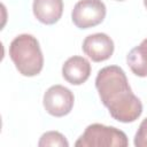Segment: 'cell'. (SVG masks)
<instances>
[{
    "mask_svg": "<svg viewBox=\"0 0 147 147\" xmlns=\"http://www.w3.org/2000/svg\"><path fill=\"white\" fill-rule=\"evenodd\" d=\"M95 87L100 100L110 116L122 123H132L142 113V103L129 85L124 70L118 65H108L99 70Z\"/></svg>",
    "mask_w": 147,
    "mask_h": 147,
    "instance_id": "6da1fadb",
    "label": "cell"
},
{
    "mask_svg": "<svg viewBox=\"0 0 147 147\" xmlns=\"http://www.w3.org/2000/svg\"><path fill=\"white\" fill-rule=\"evenodd\" d=\"M9 56L18 72L25 77L38 75L44 67V56L39 41L32 34L23 33L9 45Z\"/></svg>",
    "mask_w": 147,
    "mask_h": 147,
    "instance_id": "7a4b0ae2",
    "label": "cell"
},
{
    "mask_svg": "<svg viewBox=\"0 0 147 147\" xmlns=\"http://www.w3.org/2000/svg\"><path fill=\"white\" fill-rule=\"evenodd\" d=\"M126 134L115 126L94 123L88 125L75 142L76 147H126Z\"/></svg>",
    "mask_w": 147,
    "mask_h": 147,
    "instance_id": "3957f363",
    "label": "cell"
},
{
    "mask_svg": "<svg viewBox=\"0 0 147 147\" xmlns=\"http://www.w3.org/2000/svg\"><path fill=\"white\" fill-rule=\"evenodd\" d=\"M106 13V5L101 0H79L71 11V20L77 28L90 29L100 24Z\"/></svg>",
    "mask_w": 147,
    "mask_h": 147,
    "instance_id": "277c9868",
    "label": "cell"
},
{
    "mask_svg": "<svg viewBox=\"0 0 147 147\" xmlns=\"http://www.w3.org/2000/svg\"><path fill=\"white\" fill-rule=\"evenodd\" d=\"M75 102V96L72 92L62 85L51 86L44 94L42 103L45 110L55 117H62L68 115Z\"/></svg>",
    "mask_w": 147,
    "mask_h": 147,
    "instance_id": "5b68a950",
    "label": "cell"
},
{
    "mask_svg": "<svg viewBox=\"0 0 147 147\" xmlns=\"http://www.w3.org/2000/svg\"><path fill=\"white\" fill-rule=\"evenodd\" d=\"M82 48L92 61L102 62L108 60L113 55L114 41L106 33H93L84 39Z\"/></svg>",
    "mask_w": 147,
    "mask_h": 147,
    "instance_id": "8992f818",
    "label": "cell"
},
{
    "mask_svg": "<svg viewBox=\"0 0 147 147\" xmlns=\"http://www.w3.org/2000/svg\"><path fill=\"white\" fill-rule=\"evenodd\" d=\"M91 75V64L83 56L69 57L62 67L63 78L72 85H82L85 83Z\"/></svg>",
    "mask_w": 147,
    "mask_h": 147,
    "instance_id": "52a82bcc",
    "label": "cell"
},
{
    "mask_svg": "<svg viewBox=\"0 0 147 147\" xmlns=\"http://www.w3.org/2000/svg\"><path fill=\"white\" fill-rule=\"evenodd\" d=\"M33 15L36 18L47 25L56 23L63 13L62 0H33Z\"/></svg>",
    "mask_w": 147,
    "mask_h": 147,
    "instance_id": "ba28073f",
    "label": "cell"
},
{
    "mask_svg": "<svg viewBox=\"0 0 147 147\" xmlns=\"http://www.w3.org/2000/svg\"><path fill=\"white\" fill-rule=\"evenodd\" d=\"M126 62L136 76L147 77V38L129 52Z\"/></svg>",
    "mask_w": 147,
    "mask_h": 147,
    "instance_id": "9c48e42d",
    "label": "cell"
},
{
    "mask_svg": "<svg viewBox=\"0 0 147 147\" xmlns=\"http://www.w3.org/2000/svg\"><path fill=\"white\" fill-rule=\"evenodd\" d=\"M39 147H47V146H53V147H68L69 142L65 139V137L57 132V131H48L45 132L38 142Z\"/></svg>",
    "mask_w": 147,
    "mask_h": 147,
    "instance_id": "30bf717a",
    "label": "cell"
},
{
    "mask_svg": "<svg viewBox=\"0 0 147 147\" xmlns=\"http://www.w3.org/2000/svg\"><path fill=\"white\" fill-rule=\"evenodd\" d=\"M136 147H147V117L140 123L138 131L134 136Z\"/></svg>",
    "mask_w": 147,
    "mask_h": 147,
    "instance_id": "8fae6325",
    "label": "cell"
},
{
    "mask_svg": "<svg viewBox=\"0 0 147 147\" xmlns=\"http://www.w3.org/2000/svg\"><path fill=\"white\" fill-rule=\"evenodd\" d=\"M144 5H145V7H146V9H147V0H144Z\"/></svg>",
    "mask_w": 147,
    "mask_h": 147,
    "instance_id": "7c38bea8",
    "label": "cell"
},
{
    "mask_svg": "<svg viewBox=\"0 0 147 147\" xmlns=\"http://www.w3.org/2000/svg\"><path fill=\"white\" fill-rule=\"evenodd\" d=\"M117 1H124V0H117Z\"/></svg>",
    "mask_w": 147,
    "mask_h": 147,
    "instance_id": "4fadbf2b",
    "label": "cell"
}]
</instances>
